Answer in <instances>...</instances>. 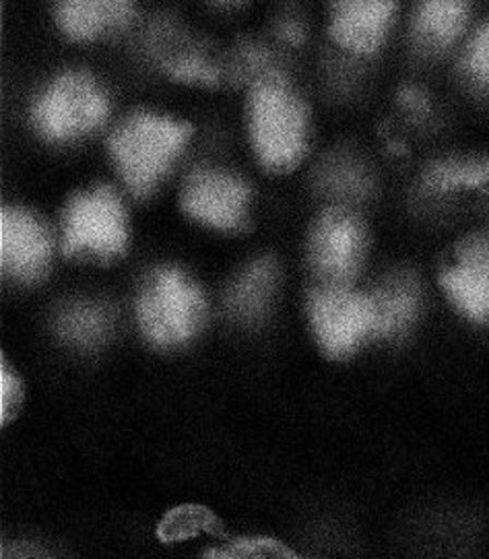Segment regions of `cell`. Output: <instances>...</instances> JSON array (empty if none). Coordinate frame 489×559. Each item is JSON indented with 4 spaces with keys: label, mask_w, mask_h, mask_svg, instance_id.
<instances>
[{
    "label": "cell",
    "mask_w": 489,
    "mask_h": 559,
    "mask_svg": "<svg viewBox=\"0 0 489 559\" xmlns=\"http://www.w3.org/2000/svg\"><path fill=\"white\" fill-rule=\"evenodd\" d=\"M190 136V127L159 114L131 116L110 139L120 176L136 197L150 194Z\"/></svg>",
    "instance_id": "obj_1"
},
{
    "label": "cell",
    "mask_w": 489,
    "mask_h": 559,
    "mask_svg": "<svg viewBox=\"0 0 489 559\" xmlns=\"http://www.w3.org/2000/svg\"><path fill=\"white\" fill-rule=\"evenodd\" d=\"M250 132L264 168L287 171L300 164L306 153V108L283 75L252 85Z\"/></svg>",
    "instance_id": "obj_2"
},
{
    "label": "cell",
    "mask_w": 489,
    "mask_h": 559,
    "mask_svg": "<svg viewBox=\"0 0 489 559\" xmlns=\"http://www.w3.org/2000/svg\"><path fill=\"white\" fill-rule=\"evenodd\" d=\"M201 289L178 269L155 271L136 301V318L151 343L170 347L187 343L205 322Z\"/></svg>",
    "instance_id": "obj_3"
},
{
    "label": "cell",
    "mask_w": 489,
    "mask_h": 559,
    "mask_svg": "<svg viewBox=\"0 0 489 559\" xmlns=\"http://www.w3.org/2000/svg\"><path fill=\"white\" fill-rule=\"evenodd\" d=\"M129 242L127 213L112 188L79 192L64 211V252L112 259Z\"/></svg>",
    "instance_id": "obj_4"
},
{
    "label": "cell",
    "mask_w": 489,
    "mask_h": 559,
    "mask_svg": "<svg viewBox=\"0 0 489 559\" xmlns=\"http://www.w3.org/2000/svg\"><path fill=\"white\" fill-rule=\"evenodd\" d=\"M308 314L322 349L347 357L368 338H377V317L370 294L349 285H322L308 299Z\"/></svg>",
    "instance_id": "obj_5"
},
{
    "label": "cell",
    "mask_w": 489,
    "mask_h": 559,
    "mask_svg": "<svg viewBox=\"0 0 489 559\" xmlns=\"http://www.w3.org/2000/svg\"><path fill=\"white\" fill-rule=\"evenodd\" d=\"M108 97L92 76L67 73L41 94L34 124L46 139L69 141L95 131L108 116Z\"/></svg>",
    "instance_id": "obj_6"
},
{
    "label": "cell",
    "mask_w": 489,
    "mask_h": 559,
    "mask_svg": "<svg viewBox=\"0 0 489 559\" xmlns=\"http://www.w3.org/2000/svg\"><path fill=\"white\" fill-rule=\"evenodd\" d=\"M366 252V229L347 209H329L310 236V262L324 285H349Z\"/></svg>",
    "instance_id": "obj_7"
},
{
    "label": "cell",
    "mask_w": 489,
    "mask_h": 559,
    "mask_svg": "<svg viewBox=\"0 0 489 559\" xmlns=\"http://www.w3.org/2000/svg\"><path fill=\"white\" fill-rule=\"evenodd\" d=\"M248 187L219 169L194 171L182 192V209L190 217L217 229H242L248 217Z\"/></svg>",
    "instance_id": "obj_8"
},
{
    "label": "cell",
    "mask_w": 489,
    "mask_h": 559,
    "mask_svg": "<svg viewBox=\"0 0 489 559\" xmlns=\"http://www.w3.org/2000/svg\"><path fill=\"white\" fill-rule=\"evenodd\" d=\"M52 257L48 229L34 213L4 209L0 215V261L13 277L38 280Z\"/></svg>",
    "instance_id": "obj_9"
},
{
    "label": "cell",
    "mask_w": 489,
    "mask_h": 559,
    "mask_svg": "<svg viewBox=\"0 0 489 559\" xmlns=\"http://www.w3.org/2000/svg\"><path fill=\"white\" fill-rule=\"evenodd\" d=\"M440 283L456 310L475 322L489 320V236H473L461 243L456 261Z\"/></svg>",
    "instance_id": "obj_10"
},
{
    "label": "cell",
    "mask_w": 489,
    "mask_h": 559,
    "mask_svg": "<svg viewBox=\"0 0 489 559\" xmlns=\"http://www.w3.org/2000/svg\"><path fill=\"white\" fill-rule=\"evenodd\" d=\"M395 11V2L386 0L339 2L331 20V36L349 52L372 55L386 38Z\"/></svg>",
    "instance_id": "obj_11"
},
{
    "label": "cell",
    "mask_w": 489,
    "mask_h": 559,
    "mask_svg": "<svg viewBox=\"0 0 489 559\" xmlns=\"http://www.w3.org/2000/svg\"><path fill=\"white\" fill-rule=\"evenodd\" d=\"M131 17L132 4L124 0H69L57 9L62 32L73 39L97 38L106 29L127 25Z\"/></svg>",
    "instance_id": "obj_12"
},
{
    "label": "cell",
    "mask_w": 489,
    "mask_h": 559,
    "mask_svg": "<svg viewBox=\"0 0 489 559\" xmlns=\"http://www.w3.org/2000/svg\"><path fill=\"white\" fill-rule=\"evenodd\" d=\"M374 304V317H377L378 336L398 335L414 322L419 296L417 287L407 277H396L380 285L377 292L370 294Z\"/></svg>",
    "instance_id": "obj_13"
},
{
    "label": "cell",
    "mask_w": 489,
    "mask_h": 559,
    "mask_svg": "<svg viewBox=\"0 0 489 559\" xmlns=\"http://www.w3.org/2000/svg\"><path fill=\"white\" fill-rule=\"evenodd\" d=\"M467 4L454 0L424 2L415 15V38L428 48L451 46L467 23Z\"/></svg>",
    "instance_id": "obj_14"
},
{
    "label": "cell",
    "mask_w": 489,
    "mask_h": 559,
    "mask_svg": "<svg viewBox=\"0 0 489 559\" xmlns=\"http://www.w3.org/2000/svg\"><path fill=\"white\" fill-rule=\"evenodd\" d=\"M277 280L275 262H252L227 292V308L234 317L252 320L266 308Z\"/></svg>",
    "instance_id": "obj_15"
},
{
    "label": "cell",
    "mask_w": 489,
    "mask_h": 559,
    "mask_svg": "<svg viewBox=\"0 0 489 559\" xmlns=\"http://www.w3.org/2000/svg\"><path fill=\"white\" fill-rule=\"evenodd\" d=\"M489 182L488 157H452L438 162L426 174V187L433 192H456Z\"/></svg>",
    "instance_id": "obj_16"
},
{
    "label": "cell",
    "mask_w": 489,
    "mask_h": 559,
    "mask_svg": "<svg viewBox=\"0 0 489 559\" xmlns=\"http://www.w3.org/2000/svg\"><path fill=\"white\" fill-rule=\"evenodd\" d=\"M110 329V318L104 308L94 304H79L64 310L58 318V331L67 341L81 347L99 345Z\"/></svg>",
    "instance_id": "obj_17"
},
{
    "label": "cell",
    "mask_w": 489,
    "mask_h": 559,
    "mask_svg": "<svg viewBox=\"0 0 489 559\" xmlns=\"http://www.w3.org/2000/svg\"><path fill=\"white\" fill-rule=\"evenodd\" d=\"M219 521L205 506H178L157 524V537L164 543L187 540L201 533H217Z\"/></svg>",
    "instance_id": "obj_18"
},
{
    "label": "cell",
    "mask_w": 489,
    "mask_h": 559,
    "mask_svg": "<svg viewBox=\"0 0 489 559\" xmlns=\"http://www.w3.org/2000/svg\"><path fill=\"white\" fill-rule=\"evenodd\" d=\"M164 69L174 79L201 85H217L224 76V69L215 60H211L205 52L194 48L168 50L164 55Z\"/></svg>",
    "instance_id": "obj_19"
},
{
    "label": "cell",
    "mask_w": 489,
    "mask_h": 559,
    "mask_svg": "<svg viewBox=\"0 0 489 559\" xmlns=\"http://www.w3.org/2000/svg\"><path fill=\"white\" fill-rule=\"evenodd\" d=\"M205 559H306L294 554L279 540L240 539L229 543L222 549L208 551Z\"/></svg>",
    "instance_id": "obj_20"
},
{
    "label": "cell",
    "mask_w": 489,
    "mask_h": 559,
    "mask_svg": "<svg viewBox=\"0 0 489 559\" xmlns=\"http://www.w3.org/2000/svg\"><path fill=\"white\" fill-rule=\"evenodd\" d=\"M231 75L236 79H248L252 85L282 75L275 67V60L264 50L261 44H242L231 62Z\"/></svg>",
    "instance_id": "obj_21"
},
{
    "label": "cell",
    "mask_w": 489,
    "mask_h": 559,
    "mask_svg": "<svg viewBox=\"0 0 489 559\" xmlns=\"http://www.w3.org/2000/svg\"><path fill=\"white\" fill-rule=\"evenodd\" d=\"M324 187L341 194H363L368 190V178L358 166H351L349 162H337L324 171L322 176Z\"/></svg>",
    "instance_id": "obj_22"
},
{
    "label": "cell",
    "mask_w": 489,
    "mask_h": 559,
    "mask_svg": "<svg viewBox=\"0 0 489 559\" xmlns=\"http://www.w3.org/2000/svg\"><path fill=\"white\" fill-rule=\"evenodd\" d=\"M463 64L469 76L489 87V21L470 39Z\"/></svg>",
    "instance_id": "obj_23"
},
{
    "label": "cell",
    "mask_w": 489,
    "mask_h": 559,
    "mask_svg": "<svg viewBox=\"0 0 489 559\" xmlns=\"http://www.w3.org/2000/svg\"><path fill=\"white\" fill-rule=\"evenodd\" d=\"M23 403V386L17 373L11 370V366L2 359L0 364V417L2 424L15 417V413Z\"/></svg>",
    "instance_id": "obj_24"
},
{
    "label": "cell",
    "mask_w": 489,
    "mask_h": 559,
    "mask_svg": "<svg viewBox=\"0 0 489 559\" xmlns=\"http://www.w3.org/2000/svg\"><path fill=\"white\" fill-rule=\"evenodd\" d=\"M0 559H52L48 558L36 545H23V543H11L2 547Z\"/></svg>",
    "instance_id": "obj_25"
},
{
    "label": "cell",
    "mask_w": 489,
    "mask_h": 559,
    "mask_svg": "<svg viewBox=\"0 0 489 559\" xmlns=\"http://www.w3.org/2000/svg\"><path fill=\"white\" fill-rule=\"evenodd\" d=\"M403 106L414 112H426L428 110V97L417 90H405L403 94Z\"/></svg>",
    "instance_id": "obj_26"
},
{
    "label": "cell",
    "mask_w": 489,
    "mask_h": 559,
    "mask_svg": "<svg viewBox=\"0 0 489 559\" xmlns=\"http://www.w3.org/2000/svg\"><path fill=\"white\" fill-rule=\"evenodd\" d=\"M279 36L289 44H301L303 41V29L300 23L294 20L283 21L279 25Z\"/></svg>",
    "instance_id": "obj_27"
}]
</instances>
